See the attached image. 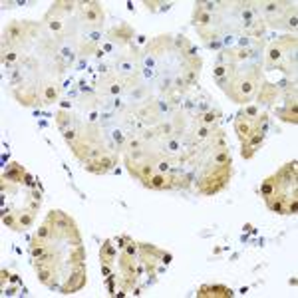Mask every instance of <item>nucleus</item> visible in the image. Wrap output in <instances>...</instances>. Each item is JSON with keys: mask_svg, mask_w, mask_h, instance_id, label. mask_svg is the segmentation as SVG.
I'll return each instance as SVG.
<instances>
[{"mask_svg": "<svg viewBox=\"0 0 298 298\" xmlns=\"http://www.w3.org/2000/svg\"><path fill=\"white\" fill-rule=\"evenodd\" d=\"M58 99V90L54 88V86H46L44 88V101L46 103H52V101H56Z\"/></svg>", "mask_w": 298, "mask_h": 298, "instance_id": "20", "label": "nucleus"}, {"mask_svg": "<svg viewBox=\"0 0 298 298\" xmlns=\"http://www.w3.org/2000/svg\"><path fill=\"white\" fill-rule=\"evenodd\" d=\"M248 34H250V36H254V38L262 36V34H264V22H262V20H256V22L248 28Z\"/></svg>", "mask_w": 298, "mask_h": 298, "instance_id": "19", "label": "nucleus"}, {"mask_svg": "<svg viewBox=\"0 0 298 298\" xmlns=\"http://www.w3.org/2000/svg\"><path fill=\"white\" fill-rule=\"evenodd\" d=\"M195 133H197V139H207L211 135V127H207V125L201 123V127H199Z\"/></svg>", "mask_w": 298, "mask_h": 298, "instance_id": "22", "label": "nucleus"}, {"mask_svg": "<svg viewBox=\"0 0 298 298\" xmlns=\"http://www.w3.org/2000/svg\"><path fill=\"white\" fill-rule=\"evenodd\" d=\"M10 278V272L8 270H2V286H4V282Z\"/></svg>", "mask_w": 298, "mask_h": 298, "instance_id": "25", "label": "nucleus"}, {"mask_svg": "<svg viewBox=\"0 0 298 298\" xmlns=\"http://www.w3.org/2000/svg\"><path fill=\"white\" fill-rule=\"evenodd\" d=\"M48 26L52 28V30H60L62 28V20H58V18H54V20H50Z\"/></svg>", "mask_w": 298, "mask_h": 298, "instance_id": "24", "label": "nucleus"}, {"mask_svg": "<svg viewBox=\"0 0 298 298\" xmlns=\"http://www.w3.org/2000/svg\"><path fill=\"white\" fill-rule=\"evenodd\" d=\"M82 8V18L88 20L90 24H98L103 20V10L98 2H88V4H80Z\"/></svg>", "mask_w": 298, "mask_h": 298, "instance_id": "8", "label": "nucleus"}, {"mask_svg": "<svg viewBox=\"0 0 298 298\" xmlns=\"http://www.w3.org/2000/svg\"><path fill=\"white\" fill-rule=\"evenodd\" d=\"M56 121H58V125H60L64 131H66V123L70 121V117H68L64 111H60V113H58V117H56Z\"/></svg>", "mask_w": 298, "mask_h": 298, "instance_id": "23", "label": "nucleus"}, {"mask_svg": "<svg viewBox=\"0 0 298 298\" xmlns=\"http://www.w3.org/2000/svg\"><path fill=\"white\" fill-rule=\"evenodd\" d=\"M219 84L227 82V80H217ZM256 86H258V80H256V72H250L247 76H235L229 86H223V90L239 103H247L248 99L254 96L256 92Z\"/></svg>", "mask_w": 298, "mask_h": 298, "instance_id": "2", "label": "nucleus"}, {"mask_svg": "<svg viewBox=\"0 0 298 298\" xmlns=\"http://www.w3.org/2000/svg\"><path fill=\"white\" fill-rule=\"evenodd\" d=\"M32 26L26 24V22H12L6 30H4V42H10V44H18L22 42V38L26 36V30H30Z\"/></svg>", "mask_w": 298, "mask_h": 298, "instance_id": "5", "label": "nucleus"}, {"mask_svg": "<svg viewBox=\"0 0 298 298\" xmlns=\"http://www.w3.org/2000/svg\"><path fill=\"white\" fill-rule=\"evenodd\" d=\"M16 219H18V227H16V231H24V229L32 227V223H34V211L28 209V211H24V213H18Z\"/></svg>", "mask_w": 298, "mask_h": 298, "instance_id": "15", "label": "nucleus"}, {"mask_svg": "<svg viewBox=\"0 0 298 298\" xmlns=\"http://www.w3.org/2000/svg\"><path fill=\"white\" fill-rule=\"evenodd\" d=\"M233 163H223V165H215V167H209L203 177L199 179L197 189L203 195H215L219 193L221 189L227 187V183L231 181V173H233Z\"/></svg>", "mask_w": 298, "mask_h": 298, "instance_id": "1", "label": "nucleus"}, {"mask_svg": "<svg viewBox=\"0 0 298 298\" xmlns=\"http://www.w3.org/2000/svg\"><path fill=\"white\" fill-rule=\"evenodd\" d=\"M115 258H117V248L113 245V241H111V239L103 241L101 250H99V260H101V264H113Z\"/></svg>", "mask_w": 298, "mask_h": 298, "instance_id": "10", "label": "nucleus"}, {"mask_svg": "<svg viewBox=\"0 0 298 298\" xmlns=\"http://www.w3.org/2000/svg\"><path fill=\"white\" fill-rule=\"evenodd\" d=\"M109 36L113 38V40H119V42H129L131 38H133V30L127 26V24H119L117 28H113L111 32H109Z\"/></svg>", "mask_w": 298, "mask_h": 298, "instance_id": "13", "label": "nucleus"}, {"mask_svg": "<svg viewBox=\"0 0 298 298\" xmlns=\"http://www.w3.org/2000/svg\"><path fill=\"white\" fill-rule=\"evenodd\" d=\"M86 280H88L86 266H74L70 276H68V280L64 282V286L60 290H62V294H74V292H78L80 288L86 286Z\"/></svg>", "mask_w": 298, "mask_h": 298, "instance_id": "4", "label": "nucleus"}, {"mask_svg": "<svg viewBox=\"0 0 298 298\" xmlns=\"http://www.w3.org/2000/svg\"><path fill=\"white\" fill-rule=\"evenodd\" d=\"M262 141H264V131H260V129L254 131V133L248 137V141L243 143V151H241L243 157H245V159H250V157L256 153V149L262 145Z\"/></svg>", "mask_w": 298, "mask_h": 298, "instance_id": "9", "label": "nucleus"}, {"mask_svg": "<svg viewBox=\"0 0 298 298\" xmlns=\"http://www.w3.org/2000/svg\"><path fill=\"white\" fill-rule=\"evenodd\" d=\"M16 98H18L20 103H24V105H32L36 101V92L34 90H22V94L16 92Z\"/></svg>", "mask_w": 298, "mask_h": 298, "instance_id": "18", "label": "nucleus"}, {"mask_svg": "<svg viewBox=\"0 0 298 298\" xmlns=\"http://www.w3.org/2000/svg\"><path fill=\"white\" fill-rule=\"evenodd\" d=\"M197 296L199 298H207V296L229 298V296H233V290H231L229 286H225V284H203V286H199Z\"/></svg>", "mask_w": 298, "mask_h": 298, "instance_id": "7", "label": "nucleus"}, {"mask_svg": "<svg viewBox=\"0 0 298 298\" xmlns=\"http://www.w3.org/2000/svg\"><path fill=\"white\" fill-rule=\"evenodd\" d=\"M193 22H195V26L199 28H209L211 24H213V14L211 12H207V10H203L199 4H195V14H193Z\"/></svg>", "mask_w": 298, "mask_h": 298, "instance_id": "12", "label": "nucleus"}, {"mask_svg": "<svg viewBox=\"0 0 298 298\" xmlns=\"http://www.w3.org/2000/svg\"><path fill=\"white\" fill-rule=\"evenodd\" d=\"M258 98H260V101H264V103H270L272 99L276 98V88H274V86H270V84L262 86V88H260Z\"/></svg>", "mask_w": 298, "mask_h": 298, "instance_id": "17", "label": "nucleus"}, {"mask_svg": "<svg viewBox=\"0 0 298 298\" xmlns=\"http://www.w3.org/2000/svg\"><path fill=\"white\" fill-rule=\"evenodd\" d=\"M280 113V117L284 119V121H288V123H296L298 117H296V99H288L286 101V105H284V109H280L278 111Z\"/></svg>", "mask_w": 298, "mask_h": 298, "instance_id": "14", "label": "nucleus"}, {"mask_svg": "<svg viewBox=\"0 0 298 298\" xmlns=\"http://www.w3.org/2000/svg\"><path fill=\"white\" fill-rule=\"evenodd\" d=\"M16 60H18V54H16L14 50H8V52L4 50V52H2V62H4V64H14Z\"/></svg>", "mask_w": 298, "mask_h": 298, "instance_id": "21", "label": "nucleus"}, {"mask_svg": "<svg viewBox=\"0 0 298 298\" xmlns=\"http://www.w3.org/2000/svg\"><path fill=\"white\" fill-rule=\"evenodd\" d=\"M235 129H237V135H239V139H241V143H245L248 141V137L254 133V131H264L260 125H258V119L256 117H247L243 111L237 115V119H235Z\"/></svg>", "mask_w": 298, "mask_h": 298, "instance_id": "3", "label": "nucleus"}, {"mask_svg": "<svg viewBox=\"0 0 298 298\" xmlns=\"http://www.w3.org/2000/svg\"><path fill=\"white\" fill-rule=\"evenodd\" d=\"M147 187L151 189H171L173 187V181H171V175H165V173H153V177L149 179Z\"/></svg>", "mask_w": 298, "mask_h": 298, "instance_id": "11", "label": "nucleus"}, {"mask_svg": "<svg viewBox=\"0 0 298 298\" xmlns=\"http://www.w3.org/2000/svg\"><path fill=\"white\" fill-rule=\"evenodd\" d=\"M219 117H221V111H217V109H209V111H205V113L199 115V121H201L203 125H207V127H213V125L219 121Z\"/></svg>", "mask_w": 298, "mask_h": 298, "instance_id": "16", "label": "nucleus"}, {"mask_svg": "<svg viewBox=\"0 0 298 298\" xmlns=\"http://www.w3.org/2000/svg\"><path fill=\"white\" fill-rule=\"evenodd\" d=\"M113 165H115V157L113 155H107V153H101L98 159L84 163V167L88 171H92V173H107Z\"/></svg>", "mask_w": 298, "mask_h": 298, "instance_id": "6", "label": "nucleus"}]
</instances>
